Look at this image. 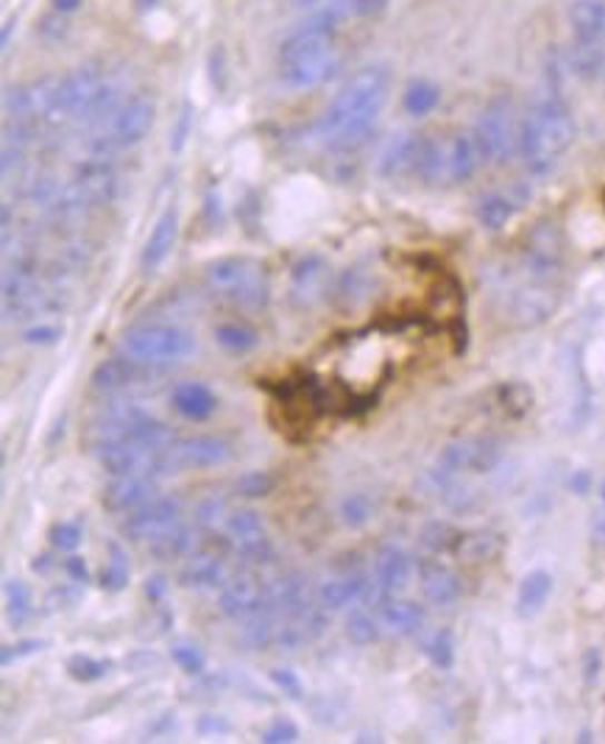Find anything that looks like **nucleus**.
<instances>
[{"label": "nucleus", "mask_w": 605, "mask_h": 744, "mask_svg": "<svg viewBox=\"0 0 605 744\" xmlns=\"http://www.w3.org/2000/svg\"><path fill=\"white\" fill-rule=\"evenodd\" d=\"M379 625L394 636H414L425 625V611L410 599L388 597L379 605Z\"/></svg>", "instance_id": "obj_25"}, {"label": "nucleus", "mask_w": 605, "mask_h": 744, "mask_svg": "<svg viewBox=\"0 0 605 744\" xmlns=\"http://www.w3.org/2000/svg\"><path fill=\"white\" fill-rule=\"evenodd\" d=\"M224 516V499L218 496H207L205 503L196 508V525L198 527H216V522Z\"/></svg>", "instance_id": "obj_45"}, {"label": "nucleus", "mask_w": 605, "mask_h": 744, "mask_svg": "<svg viewBox=\"0 0 605 744\" xmlns=\"http://www.w3.org/2000/svg\"><path fill=\"white\" fill-rule=\"evenodd\" d=\"M499 538L494 533H472V536L458 538L455 544V553L466 561V564H486V561L497 558L499 553Z\"/></svg>", "instance_id": "obj_29"}, {"label": "nucleus", "mask_w": 605, "mask_h": 744, "mask_svg": "<svg viewBox=\"0 0 605 744\" xmlns=\"http://www.w3.org/2000/svg\"><path fill=\"white\" fill-rule=\"evenodd\" d=\"M442 103V90H438L433 81H414V85L405 90V98H401V107H405V112L414 115V118H425V115H430L433 109Z\"/></svg>", "instance_id": "obj_30"}, {"label": "nucleus", "mask_w": 605, "mask_h": 744, "mask_svg": "<svg viewBox=\"0 0 605 744\" xmlns=\"http://www.w3.org/2000/svg\"><path fill=\"white\" fill-rule=\"evenodd\" d=\"M137 3H140L142 9H151V7H157L159 0H137Z\"/></svg>", "instance_id": "obj_58"}, {"label": "nucleus", "mask_w": 605, "mask_h": 744, "mask_svg": "<svg viewBox=\"0 0 605 744\" xmlns=\"http://www.w3.org/2000/svg\"><path fill=\"white\" fill-rule=\"evenodd\" d=\"M503 449H499V440L494 438H464L447 444L438 457V466L447 474H486L492 468H497Z\"/></svg>", "instance_id": "obj_12"}, {"label": "nucleus", "mask_w": 605, "mask_h": 744, "mask_svg": "<svg viewBox=\"0 0 605 744\" xmlns=\"http://www.w3.org/2000/svg\"><path fill=\"white\" fill-rule=\"evenodd\" d=\"M170 405L187 421H207L216 413L218 399L205 383H179L170 394Z\"/></svg>", "instance_id": "obj_23"}, {"label": "nucleus", "mask_w": 605, "mask_h": 744, "mask_svg": "<svg viewBox=\"0 0 605 744\" xmlns=\"http://www.w3.org/2000/svg\"><path fill=\"white\" fill-rule=\"evenodd\" d=\"M157 496V477L153 474H123L115 477L103 488L101 503L109 514H135Z\"/></svg>", "instance_id": "obj_15"}, {"label": "nucleus", "mask_w": 605, "mask_h": 744, "mask_svg": "<svg viewBox=\"0 0 605 744\" xmlns=\"http://www.w3.org/2000/svg\"><path fill=\"white\" fill-rule=\"evenodd\" d=\"M7 611L12 622H23L31 614V588L23 581H7Z\"/></svg>", "instance_id": "obj_38"}, {"label": "nucleus", "mask_w": 605, "mask_h": 744, "mask_svg": "<svg viewBox=\"0 0 605 744\" xmlns=\"http://www.w3.org/2000/svg\"><path fill=\"white\" fill-rule=\"evenodd\" d=\"M346 638H349L351 644H357V647H368V644L379 642V622L374 619L371 614H366V611H351L349 616H346Z\"/></svg>", "instance_id": "obj_34"}, {"label": "nucleus", "mask_w": 605, "mask_h": 744, "mask_svg": "<svg viewBox=\"0 0 605 744\" xmlns=\"http://www.w3.org/2000/svg\"><path fill=\"white\" fill-rule=\"evenodd\" d=\"M499 394H503V405H505V410L514 413V416H522V413L530 410V405H533V394H530V388H527V385H522V383H508L503 390H499Z\"/></svg>", "instance_id": "obj_41"}, {"label": "nucleus", "mask_w": 605, "mask_h": 744, "mask_svg": "<svg viewBox=\"0 0 605 744\" xmlns=\"http://www.w3.org/2000/svg\"><path fill=\"white\" fill-rule=\"evenodd\" d=\"M140 366H146V363L135 360V357H109V360L92 368L90 383L98 394H120V390H129L140 383Z\"/></svg>", "instance_id": "obj_20"}, {"label": "nucleus", "mask_w": 605, "mask_h": 744, "mask_svg": "<svg viewBox=\"0 0 605 744\" xmlns=\"http://www.w3.org/2000/svg\"><path fill=\"white\" fill-rule=\"evenodd\" d=\"M190 120H192V109H190V103H185L179 112V120H176L173 137H170V151L173 153H179L181 148H185L187 137H190Z\"/></svg>", "instance_id": "obj_49"}, {"label": "nucleus", "mask_w": 605, "mask_h": 744, "mask_svg": "<svg viewBox=\"0 0 605 744\" xmlns=\"http://www.w3.org/2000/svg\"><path fill=\"white\" fill-rule=\"evenodd\" d=\"M414 577V561L405 549L399 547H383L374 561V581L383 588L385 597H396L410 586Z\"/></svg>", "instance_id": "obj_19"}, {"label": "nucleus", "mask_w": 605, "mask_h": 744, "mask_svg": "<svg viewBox=\"0 0 605 744\" xmlns=\"http://www.w3.org/2000/svg\"><path fill=\"white\" fill-rule=\"evenodd\" d=\"M196 731L201 733V736H216V733H227L229 731V722L224 720V716L205 714V716H198Z\"/></svg>", "instance_id": "obj_51"}, {"label": "nucleus", "mask_w": 605, "mask_h": 744, "mask_svg": "<svg viewBox=\"0 0 605 744\" xmlns=\"http://www.w3.org/2000/svg\"><path fill=\"white\" fill-rule=\"evenodd\" d=\"M477 218H480V224L486 226V229L499 231L510 218H514V201H510L508 196H503V192H492V196L483 198L480 207H477Z\"/></svg>", "instance_id": "obj_32"}, {"label": "nucleus", "mask_w": 605, "mask_h": 744, "mask_svg": "<svg viewBox=\"0 0 605 744\" xmlns=\"http://www.w3.org/2000/svg\"><path fill=\"white\" fill-rule=\"evenodd\" d=\"M216 340L224 349L244 355V351L255 349L260 338H257L255 329L244 327V324H221V327H216Z\"/></svg>", "instance_id": "obj_35"}, {"label": "nucleus", "mask_w": 605, "mask_h": 744, "mask_svg": "<svg viewBox=\"0 0 605 744\" xmlns=\"http://www.w3.org/2000/svg\"><path fill=\"white\" fill-rule=\"evenodd\" d=\"M23 340L31 346H57L62 340V329L53 327V324H40V327L26 329Z\"/></svg>", "instance_id": "obj_46"}, {"label": "nucleus", "mask_w": 605, "mask_h": 744, "mask_svg": "<svg viewBox=\"0 0 605 744\" xmlns=\"http://www.w3.org/2000/svg\"><path fill=\"white\" fill-rule=\"evenodd\" d=\"M385 3H388V0H355V12H357V18H368V14L383 12Z\"/></svg>", "instance_id": "obj_54"}, {"label": "nucleus", "mask_w": 605, "mask_h": 744, "mask_svg": "<svg viewBox=\"0 0 605 744\" xmlns=\"http://www.w3.org/2000/svg\"><path fill=\"white\" fill-rule=\"evenodd\" d=\"M68 31H70V23L65 20V14L53 12V14H48V18H42L40 40L48 42V46H57V42H62L65 37H68Z\"/></svg>", "instance_id": "obj_44"}, {"label": "nucleus", "mask_w": 605, "mask_h": 744, "mask_svg": "<svg viewBox=\"0 0 605 744\" xmlns=\"http://www.w3.org/2000/svg\"><path fill=\"white\" fill-rule=\"evenodd\" d=\"M271 681L282 688V694H288L290 700L305 697V686H301L299 675L290 669H271Z\"/></svg>", "instance_id": "obj_48"}, {"label": "nucleus", "mask_w": 605, "mask_h": 744, "mask_svg": "<svg viewBox=\"0 0 605 744\" xmlns=\"http://www.w3.org/2000/svg\"><path fill=\"white\" fill-rule=\"evenodd\" d=\"M123 351L146 366H173L185 363L196 351L190 333L173 324H137L123 333Z\"/></svg>", "instance_id": "obj_6"}, {"label": "nucleus", "mask_w": 605, "mask_h": 744, "mask_svg": "<svg viewBox=\"0 0 605 744\" xmlns=\"http://www.w3.org/2000/svg\"><path fill=\"white\" fill-rule=\"evenodd\" d=\"M549 594H553V575L549 572L536 569L530 575H525V581L519 583V594H516V611H519V616H525V619L536 616L547 605Z\"/></svg>", "instance_id": "obj_26"}, {"label": "nucleus", "mask_w": 605, "mask_h": 744, "mask_svg": "<svg viewBox=\"0 0 605 744\" xmlns=\"http://www.w3.org/2000/svg\"><path fill=\"white\" fill-rule=\"evenodd\" d=\"M338 514H340V522H344L346 527H351V530L368 525V522H371V516H374L371 496L360 494V490H357V494L344 496V499H340Z\"/></svg>", "instance_id": "obj_33"}, {"label": "nucleus", "mask_w": 605, "mask_h": 744, "mask_svg": "<svg viewBox=\"0 0 605 744\" xmlns=\"http://www.w3.org/2000/svg\"><path fill=\"white\" fill-rule=\"evenodd\" d=\"M390 92V70L385 65H366L346 79L316 123V137L327 151L351 157L374 135L379 112Z\"/></svg>", "instance_id": "obj_1"}, {"label": "nucleus", "mask_w": 605, "mask_h": 744, "mask_svg": "<svg viewBox=\"0 0 605 744\" xmlns=\"http://www.w3.org/2000/svg\"><path fill=\"white\" fill-rule=\"evenodd\" d=\"M207 288L238 307H262L271 294L268 271L255 257H221L205 271Z\"/></svg>", "instance_id": "obj_5"}, {"label": "nucleus", "mask_w": 605, "mask_h": 744, "mask_svg": "<svg viewBox=\"0 0 605 744\" xmlns=\"http://www.w3.org/2000/svg\"><path fill=\"white\" fill-rule=\"evenodd\" d=\"M227 538L232 544L235 553L244 555L246 564L251 566H268L274 564V547L266 536V525H262L260 514L251 508L235 510L227 519Z\"/></svg>", "instance_id": "obj_11"}, {"label": "nucleus", "mask_w": 605, "mask_h": 744, "mask_svg": "<svg viewBox=\"0 0 605 744\" xmlns=\"http://www.w3.org/2000/svg\"><path fill=\"white\" fill-rule=\"evenodd\" d=\"M81 3H85V0H53V12L70 14L76 12V9H81Z\"/></svg>", "instance_id": "obj_55"}, {"label": "nucleus", "mask_w": 605, "mask_h": 744, "mask_svg": "<svg viewBox=\"0 0 605 744\" xmlns=\"http://www.w3.org/2000/svg\"><path fill=\"white\" fill-rule=\"evenodd\" d=\"M153 118H157V103L148 96H131L129 101L120 103L112 115H109L107 131L96 137L92 142V151L96 157H109L112 151L120 148H135L151 131Z\"/></svg>", "instance_id": "obj_8"}, {"label": "nucleus", "mask_w": 605, "mask_h": 744, "mask_svg": "<svg viewBox=\"0 0 605 744\" xmlns=\"http://www.w3.org/2000/svg\"><path fill=\"white\" fill-rule=\"evenodd\" d=\"M421 592H425L427 603L444 608V605H453L460 597L464 586L449 566L430 561V564H421Z\"/></svg>", "instance_id": "obj_24"}, {"label": "nucleus", "mask_w": 605, "mask_h": 744, "mask_svg": "<svg viewBox=\"0 0 605 744\" xmlns=\"http://www.w3.org/2000/svg\"><path fill=\"white\" fill-rule=\"evenodd\" d=\"M170 658L176 661V666H179L185 675H192V677L201 675V672H205V666H207L201 649L192 647V644H176V647L170 649Z\"/></svg>", "instance_id": "obj_40"}, {"label": "nucleus", "mask_w": 605, "mask_h": 744, "mask_svg": "<svg viewBox=\"0 0 605 744\" xmlns=\"http://www.w3.org/2000/svg\"><path fill=\"white\" fill-rule=\"evenodd\" d=\"M340 68L335 29L305 20L282 40L277 53L279 81L288 90H313L333 79Z\"/></svg>", "instance_id": "obj_3"}, {"label": "nucleus", "mask_w": 605, "mask_h": 744, "mask_svg": "<svg viewBox=\"0 0 605 744\" xmlns=\"http://www.w3.org/2000/svg\"><path fill=\"white\" fill-rule=\"evenodd\" d=\"M274 490V477L268 472H246L235 479V494L244 499H262Z\"/></svg>", "instance_id": "obj_37"}, {"label": "nucleus", "mask_w": 605, "mask_h": 744, "mask_svg": "<svg viewBox=\"0 0 605 744\" xmlns=\"http://www.w3.org/2000/svg\"><path fill=\"white\" fill-rule=\"evenodd\" d=\"M569 65L581 79L605 73V0H572Z\"/></svg>", "instance_id": "obj_4"}, {"label": "nucleus", "mask_w": 605, "mask_h": 744, "mask_svg": "<svg viewBox=\"0 0 605 744\" xmlns=\"http://www.w3.org/2000/svg\"><path fill=\"white\" fill-rule=\"evenodd\" d=\"M572 488L581 490V494H586V488H588V474H586V472H577V474H575V479H572Z\"/></svg>", "instance_id": "obj_56"}, {"label": "nucleus", "mask_w": 605, "mask_h": 744, "mask_svg": "<svg viewBox=\"0 0 605 744\" xmlns=\"http://www.w3.org/2000/svg\"><path fill=\"white\" fill-rule=\"evenodd\" d=\"M65 669H68V675L73 677V681L96 683V681H101V677L109 675V669H112V661L90 658V655H73Z\"/></svg>", "instance_id": "obj_36"}, {"label": "nucleus", "mask_w": 605, "mask_h": 744, "mask_svg": "<svg viewBox=\"0 0 605 744\" xmlns=\"http://www.w3.org/2000/svg\"><path fill=\"white\" fill-rule=\"evenodd\" d=\"M176 237H179V212H176V207H168L157 218L146 246H142V271H157L168 260L176 246Z\"/></svg>", "instance_id": "obj_21"}, {"label": "nucleus", "mask_w": 605, "mask_h": 744, "mask_svg": "<svg viewBox=\"0 0 605 744\" xmlns=\"http://www.w3.org/2000/svg\"><path fill=\"white\" fill-rule=\"evenodd\" d=\"M181 527V503L176 496H153L151 503L142 505L140 510L129 514L123 522V536L135 544H148L151 547L159 538Z\"/></svg>", "instance_id": "obj_9"}, {"label": "nucleus", "mask_w": 605, "mask_h": 744, "mask_svg": "<svg viewBox=\"0 0 605 744\" xmlns=\"http://www.w3.org/2000/svg\"><path fill=\"white\" fill-rule=\"evenodd\" d=\"M46 647V642L42 638H26V642H18L12 647V644H3V649H0V661H3V666H9L12 661L18 658H26V655L37 653V649Z\"/></svg>", "instance_id": "obj_47"}, {"label": "nucleus", "mask_w": 605, "mask_h": 744, "mask_svg": "<svg viewBox=\"0 0 605 744\" xmlns=\"http://www.w3.org/2000/svg\"><path fill=\"white\" fill-rule=\"evenodd\" d=\"M603 81H605V73H603Z\"/></svg>", "instance_id": "obj_59"}, {"label": "nucleus", "mask_w": 605, "mask_h": 744, "mask_svg": "<svg viewBox=\"0 0 605 744\" xmlns=\"http://www.w3.org/2000/svg\"><path fill=\"white\" fill-rule=\"evenodd\" d=\"M179 583L185 588H212L227 583V558H224L221 549L201 542V547L185 558V566L179 572Z\"/></svg>", "instance_id": "obj_17"}, {"label": "nucleus", "mask_w": 605, "mask_h": 744, "mask_svg": "<svg viewBox=\"0 0 605 744\" xmlns=\"http://www.w3.org/2000/svg\"><path fill=\"white\" fill-rule=\"evenodd\" d=\"M65 572H68L70 581H73V583H90V569H87L85 558H79V555H73V558L65 561Z\"/></svg>", "instance_id": "obj_52"}, {"label": "nucleus", "mask_w": 605, "mask_h": 744, "mask_svg": "<svg viewBox=\"0 0 605 744\" xmlns=\"http://www.w3.org/2000/svg\"><path fill=\"white\" fill-rule=\"evenodd\" d=\"M165 592H168V581H165L162 575H153L146 581V597L153 599V603H159V599L165 597Z\"/></svg>", "instance_id": "obj_53"}, {"label": "nucleus", "mask_w": 605, "mask_h": 744, "mask_svg": "<svg viewBox=\"0 0 605 744\" xmlns=\"http://www.w3.org/2000/svg\"><path fill=\"white\" fill-rule=\"evenodd\" d=\"M329 290V262L321 255L301 257L290 274V296L299 307H313Z\"/></svg>", "instance_id": "obj_18"}, {"label": "nucleus", "mask_w": 605, "mask_h": 744, "mask_svg": "<svg viewBox=\"0 0 605 744\" xmlns=\"http://www.w3.org/2000/svg\"><path fill=\"white\" fill-rule=\"evenodd\" d=\"M48 538H51L53 547L62 549V553H73V549L81 544V527L73 525V522H57V525H51V530H48Z\"/></svg>", "instance_id": "obj_42"}, {"label": "nucleus", "mask_w": 605, "mask_h": 744, "mask_svg": "<svg viewBox=\"0 0 605 744\" xmlns=\"http://www.w3.org/2000/svg\"><path fill=\"white\" fill-rule=\"evenodd\" d=\"M201 547V542L196 538V530H190V527H176L170 536L159 538V542H153L151 547V555L159 561H185L187 555H192L196 549Z\"/></svg>", "instance_id": "obj_28"}, {"label": "nucleus", "mask_w": 605, "mask_h": 744, "mask_svg": "<svg viewBox=\"0 0 605 744\" xmlns=\"http://www.w3.org/2000/svg\"><path fill=\"white\" fill-rule=\"evenodd\" d=\"M31 569H34V572H46V569H48V555H40V561L34 558V564H31Z\"/></svg>", "instance_id": "obj_57"}, {"label": "nucleus", "mask_w": 605, "mask_h": 744, "mask_svg": "<svg viewBox=\"0 0 605 744\" xmlns=\"http://www.w3.org/2000/svg\"><path fill=\"white\" fill-rule=\"evenodd\" d=\"M575 135L577 126L569 103L564 101L558 87H549L519 123V153L527 170L533 176H547L569 151Z\"/></svg>", "instance_id": "obj_2"}, {"label": "nucleus", "mask_w": 605, "mask_h": 744, "mask_svg": "<svg viewBox=\"0 0 605 744\" xmlns=\"http://www.w3.org/2000/svg\"><path fill=\"white\" fill-rule=\"evenodd\" d=\"M129 586V558L118 542H109V564L101 569L103 592H123Z\"/></svg>", "instance_id": "obj_31"}, {"label": "nucleus", "mask_w": 605, "mask_h": 744, "mask_svg": "<svg viewBox=\"0 0 605 744\" xmlns=\"http://www.w3.org/2000/svg\"><path fill=\"white\" fill-rule=\"evenodd\" d=\"M527 279L533 282H555L561 266H564V237L555 224H538L530 231L522 257Z\"/></svg>", "instance_id": "obj_10"}, {"label": "nucleus", "mask_w": 605, "mask_h": 744, "mask_svg": "<svg viewBox=\"0 0 605 744\" xmlns=\"http://www.w3.org/2000/svg\"><path fill=\"white\" fill-rule=\"evenodd\" d=\"M561 305V290L555 282H533L522 285L510 299V318L516 327H538L547 321Z\"/></svg>", "instance_id": "obj_14"}, {"label": "nucleus", "mask_w": 605, "mask_h": 744, "mask_svg": "<svg viewBox=\"0 0 605 744\" xmlns=\"http://www.w3.org/2000/svg\"><path fill=\"white\" fill-rule=\"evenodd\" d=\"M472 135H475L477 148H480L483 162H508L519 151V126H516L514 101L508 96L492 98L480 112V120H477Z\"/></svg>", "instance_id": "obj_7"}, {"label": "nucleus", "mask_w": 605, "mask_h": 744, "mask_svg": "<svg viewBox=\"0 0 605 744\" xmlns=\"http://www.w3.org/2000/svg\"><path fill=\"white\" fill-rule=\"evenodd\" d=\"M218 608H221L224 616L235 622H246L251 616L262 614L266 611V583H260L251 575L232 577V581L224 583Z\"/></svg>", "instance_id": "obj_16"}, {"label": "nucleus", "mask_w": 605, "mask_h": 744, "mask_svg": "<svg viewBox=\"0 0 605 744\" xmlns=\"http://www.w3.org/2000/svg\"><path fill=\"white\" fill-rule=\"evenodd\" d=\"M421 146L425 140L416 135H396L394 140L385 146L383 157H379V173L385 179H396V176L416 173V165H419Z\"/></svg>", "instance_id": "obj_22"}, {"label": "nucleus", "mask_w": 605, "mask_h": 744, "mask_svg": "<svg viewBox=\"0 0 605 744\" xmlns=\"http://www.w3.org/2000/svg\"><path fill=\"white\" fill-rule=\"evenodd\" d=\"M425 544L430 549H447L449 544H458V536L447 525H430L425 530Z\"/></svg>", "instance_id": "obj_50"}, {"label": "nucleus", "mask_w": 605, "mask_h": 744, "mask_svg": "<svg viewBox=\"0 0 605 744\" xmlns=\"http://www.w3.org/2000/svg\"><path fill=\"white\" fill-rule=\"evenodd\" d=\"M229 460V444L216 435H190L176 438L168 452V474L185 472V468H212Z\"/></svg>", "instance_id": "obj_13"}, {"label": "nucleus", "mask_w": 605, "mask_h": 744, "mask_svg": "<svg viewBox=\"0 0 605 744\" xmlns=\"http://www.w3.org/2000/svg\"><path fill=\"white\" fill-rule=\"evenodd\" d=\"M299 738V727H296L294 720H288V716H279V720H274L271 725L262 731V742L266 744H290Z\"/></svg>", "instance_id": "obj_43"}, {"label": "nucleus", "mask_w": 605, "mask_h": 744, "mask_svg": "<svg viewBox=\"0 0 605 744\" xmlns=\"http://www.w3.org/2000/svg\"><path fill=\"white\" fill-rule=\"evenodd\" d=\"M480 162L483 157L475 135H458L449 142V181H469Z\"/></svg>", "instance_id": "obj_27"}, {"label": "nucleus", "mask_w": 605, "mask_h": 744, "mask_svg": "<svg viewBox=\"0 0 605 744\" xmlns=\"http://www.w3.org/2000/svg\"><path fill=\"white\" fill-rule=\"evenodd\" d=\"M427 655H430L433 666H438V669H449V666L455 664L453 633H449V631L433 633V638L427 642Z\"/></svg>", "instance_id": "obj_39"}]
</instances>
